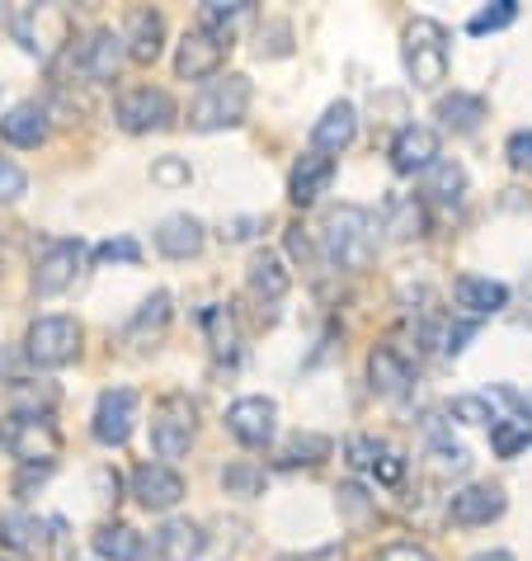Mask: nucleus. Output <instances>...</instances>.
Returning a JSON list of instances; mask_svg holds the SVG:
<instances>
[{
  "label": "nucleus",
  "mask_w": 532,
  "mask_h": 561,
  "mask_svg": "<svg viewBox=\"0 0 532 561\" xmlns=\"http://www.w3.org/2000/svg\"><path fill=\"white\" fill-rule=\"evenodd\" d=\"M321 251L339 270H368L372 251H378V222H372V213L358 204L331 208L321 222Z\"/></svg>",
  "instance_id": "nucleus-1"
},
{
  "label": "nucleus",
  "mask_w": 532,
  "mask_h": 561,
  "mask_svg": "<svg viewBox=\"0 0 532 561\" xmlns=\"http://www.w3.org/2000/svg\"><path fill=\"white\" fill-rule=\"evenodd\" d=\"M250 108V81L241 71L217 76L203 85V95L189 104V128L194 133H217V128H236Z\"/></svg>",
  "instance_id": "nucleus-2"
},
{
  "label": "nucleus",
  "mask_w": 532,
  "mask_h": 561,
  "mask_svg": "<svg viewBox=\"0 0 532 561\" xmlns=\"http://www.w3.org/2000/svg\"><path fill=\"white\" fill-rule=\"evenodd\" d=\"M0 444H5L24 467H53L57 454H61V434L43 411L38 415L34 411H14L5 420V430H0Z\"/></svg>",
  "instance_id": "nucleus-3"
},
{
  "label": "nucleus",
  "mask_w": 532,
  "mask_h": 561,
  "mask_svg": "<svg viewBox=\"0 0 532 561\" xmlns=\"http://www.w3.org/2000/svg\"><path fill=\"white\" fill-rule=\"evenodd\" d=\"M405 67L415 85H443L448 81V28L438 20H410L405 28Z\"/></svg>",
  "instance_id": "nucleus-4"
},
{
  "label": "nucleus",
  "mask_w": 532,
  "mask_h": 561,
  "mask_svg": "<svg viewBox=\"0 0 532 561\" xmlns=\"http://www.w3.org/2000/svg\"><path fill=\"white\" fill-rule=\"evenodd\" d=\"M24 354H28V364H38V368H67L71 358L81 354V325L71 317H38L28 325Z\"/></svg>",
  "instance_id": "nucleus-5"
},
{
  "label": "nucleus",
  "mask_w": 532,
  "mask_h": 561,
  "mask_svg": "<svg viewBox=\"0 0 532 561\" xmlns=\"http://www.w3.org/2000/svg\"><path fill=\"white\" fill-rule=\"evenodd\" d=\"M198 434V420H194V401L189 397H165L161 407H155V420H151V448L155 458H184L189 454Z\"/></svg>",
  "instance_id": "nucleus-6"
},
{
  "label": "nucleus",
  "mask_w": 532,
  "mask_h": 561,
  "mask_svg": "<svg viewBox=\"0 0 532 561\" xmlns=\"http://www.w3.org/2000/svg\"><path fill=\"white\" fill-rule=\"evenodd\" d=\"M81 264H85V245L81 241H48L43 255L34 264V293L38 298H57L67 293L76 278H81Z\"/></svg>",
  "instance_id": "nucleus-7"
},
{
  "label": "nucleus",
  "mask_w": 532,
  "mask_h": 561,
  "mask_svg": "<svg viewBox=\"0 0 532 561\" xmlns=\"http://www.w3.org/2000/svg\"><path fill=\"white\" fill-rule=\"evenodd\" d=\"M95 439L104 448H123L132 439L137 430V392L132 387H108V392H100V407H95Z\"/></svg>",
  "instance_id": "nucleus-8"
},
{
  "label": "nucleus",
  "mask_w": 532,
  "mask_h": 561,
  "mask_svg": "<svg viewBox=\"0 0 532 561\" xmlns=\"http://www.w3.org/2000/svg\"><path fill=\"white\" fill-rule=\"evenodd\" d=\"M175 123V100L155 85L142 90H128L118 100V128L123 133H155V128H170Z\"/></svg>",
  "instance_id": "nucleus-9"
},
{
  "label": "nucleus",
  "mask_w": 532,
  "mask_h": 561,
  "mask_svg": "<svg viewBox=\"0 0 532 561\" xmlns=\"http://www.w3.org/2000/svg\"><path fill=\"white\" fill-rule=\"evenodd\" d=\"M274 420H278V407L269 397H241L227 407V430L236 434L245 448H269L274 444Z\"/></svg>",
  "instance_id": "nucleus-10"
},
{
  "label": "nucleus",
  "mask_w": 532,
  "mask_h": 561,
  "mask_svg": "<svg viewBox=\"0 0 532 561\" xmlns=\"http://www.w3.org/2000/svg\"><path fill=\"white\" fill-rule=\"evenodd\" d=\"M118 67H123V34H114V28H95L76 53V76L90 85L114 81Z\"/></svg>",
  "instance_id": "nucleus-11"
},
{
  "label": "nucleus",
  "mask_w": 532,
  "mask_h": 561,
  "mask_svg": "<svg viewBox=\"0 0 532 561\" xmlns=\"http://www.w3.org/2000/svg\"><path fill=\"white\" fill-rule=\"evenodd\" d=\"M227 48H231L227 38L194 28V34H184L180 53H175V71L184 76V81H203V76H217V67L227 61Z\"/></svg>",
  "instance_id": "nucleus-12"
},
{
  "label": "nucleus",
  "mask_w": 532,
  "mask_h": 561,
  "mask_svg": "<svg viewBox=\"0 0 532 561\" xmlns=\"http://www.w3.org/2000/svg\"><path fill=\"white\" fill-rule=\"evenodd\" d=\"M10 28H14V38H20L28 53L48 57V53H53L48 28L67 34V10H57V5H20V10L10 14Z\"/></svg>",
  "instance_id": "nucleus-13"
},
{
  "label": "nucleus",
  "mask_w": 532,
  "mask_h": 561,
  "mask_svg": "<svg viewBox=\"0 0 532 561\" xmlns=\"http://www.w3.org/2000/svg\"><path fill=\"white\" fill-rule=\"evenodd\" d=\"M132 495L142 501L147 510H175L184 501V477L165 462H142L132 472Z\"/></svg>",
  "instance_id": "nucleus-14"
},
{
  "label": "nucleus",
  "mask_w": 532,
  "mask_h": 561,
  "mask_svg": "<svg viewBox=\"0 0 532 561\" xmlns=\"http://www.w3.org/2000/svg\"><path fill=\"white\" fill-rule=\"evenodd\" d=\"M505 491L499 486H462L448 495V519L462 524V528H476V524H490L505 514Z\"/></svg>",
  "instance_id": "nucleus-15"
},
{
  "label": "nucleus",
  "mask_w": 532,
  "mask_h": 561,
  "mask_svg": "<svg viewBox=\"0 0 532 561\" xmlns=\"http://www.w3.org/2000/svg\"><path fill=\"white\" fill-rule=\"evenodd\" d=\"M368 382H372V392L378 397H405L415 387V368H410V358H405L401 350L378 345L368 354Z\"/></svg>",
  "instance_id": "nucleus-16"
},
{
  "label": "nucleus",
  "mask_w": 532,
  "mask_h": 561,
  "mask_svg": "<svg viewBox=\"0 0 532 561\" xmlns=\"http://www.w3.org/2000/svg\"><path fill=\"white\" fill-rule=\"evenodd\" d=\"M203 245H208V231H203V222L189 213H175L155 227V251L170 260H194V255H203Z\"/></svg>",
  "instance_id": "nucleus-17"
},
{
  "label": "nucleus",
  "mask_w": 532,
  "mask_h": 561,
  "mask_svg": "<svg viewBox=\"0 0 532 561\" xmlns=\"http://www.w3.org/2000/svg\"><path fill=\"white\" fill-rule=\"evenodd\" d=\"M358 137V114L349 100H335L325 114L316 118V128H311V147H316L321 156H339L344 147H349Z\"/></svg>",
  "instance_id": "nucleus-18"
},
{
  "label": "nucleus",
  "mask_w": 532,
  "mask_h": 561,
  "mask_svg": "<svg viewBox=\"0 0 532 561\" xmlns=\"http://www.w3.org/2000/svg\"><path fill=\"white\" fill-rule=\"evenodd\" d=\"M161 48H165L161 10H132L128 14V34H123V53H128L132 61H142V67H151V61L161 57Z\"/></svg>",
  "instance_id": "nucleus-19"
},
{
  "label": "nucleus",
  "mask_w": 532,
  "mask_h": 561,
  "mask_svg": "<svg viewBox=\"0 0 532 561\" xmlns=\"http://www.w3.org/2000/svg\"><path fill=\"white\" fill-rule=\"evenodd\" d=\"M331 180H335V161H331V156H321V151H311V156H302V161L292 165L288 198L297 208H311L325 190H331Z\"/></svg>",
  "instance_id": "nucleus-20"
},
{
  "label": "nucleus",
  "mask_w": 532,
  "mask_h": 561,
  "mask_svg": "<svg viewBox=\"0 0 532 561\" xmlns=\"http://www.w3.org/2000/svg\"><path fill=\"white\" fill-rule=\"evenodd\" d=\"M433 161H438V133L433 128H419V123H410V128L396 133V142H391V165H396L401 175L429 170Z\"/></svg>",
  "instance_id": "nucleus-21"
},
{
  "label": "nucleus",
  "mask_w": 532,
  "mask_h": 561,
  "mask_svg": "<svg viewBox=\"0 0 532 561\" xmlns=\"http://www.w3.org/2000/svg\"><path fill=\"white\" fill-rule=\"evenodd\" d=\"M0 548L20 552V557H34L48 548V524L28 510H5L0 514Z\"/></svg>",
  "instance_id": "nucleus-22"
},
{
  "label": "nucleus",
  "mask_w": 532,
  "mask_h": 561,
  "mask_svg": "<svg viewBox=\"0 0 532 561\" xmlns=\"http://www.w3.org/2000/svg\"><path fill=\"white\" fill-rule=\"evenodd\" d=\"M48 133H53V123H48V108L43 104H14L5 118H0V137H5L10 147H43L48 142Z\"/></svg>",
  "instance_id": "nucleus-23"
},
{
  "label": "nucleus",
  "mask_w": 532,
  "mask_h": 561,
  "mask_svg": "<svg viewBox=\"0 0 532 561\" xmlns=\"http://www.w3.org/2000/svg\"><path fill=\"white\" fill-rule=\"evenodd\" d=\"M452 298H458L462 311H472V321H481L509 302V288L495 284V278H481V274H462L458 284H452Z\"/></svg>",
  "instance_id": "nucleus-24"
},
{
  "label": "nucleus",
  "mask_w": 532,
  "mask_h": 561,
  "mask_svg": "<svg viewBox=\"0 0 532 561\" xmlns=\"http://www.w3.org/2000/svg\"><path fill=\"white\" fill-rule=\"evenodd\" d=\"M155 552H161V561H198L208 552V534L189 519H170L155 534Z\"/></svg>",
  "instance_id": "nucleus-25"
},
{
  "label": "nucleus",
  "mask_w": 532,
  "mask_h": 561,
  "mask_svg": "<svg viewBox=\"0 0 532 561\" xmlns=\"http://www.w3.org/2000/svg\"><path fill=\"white\" fill-rule=\"evenodd\" d=\"M382 231H386L391 241H425V237H429V213H425V204H419L415 194L391 198Z\"/></svg>",
  "instance_id": "nucleus-26"
},
{
  "label": "nucleus",
  "mask_w": 532,
  "mask_h": 561,
  "mask_svg": "<svg viewBox=\"0 0 532 561\" xmlns=\"http://www.w3.org/2000/svg\"><path fill=\"white\" fill-rule=\"evenodd\" d=\"M490 114L481 95H466V90H452V95L438 100V123H443L448 133H476L481 118Z\"/></svg>",
  "instance_id": "nucleus-27"
},
{
  "label": "nucleus",
  "mask_w": 532,
  "mask_h": 561,
  "mask_svg": "<svg viewBox=\"0 0 532 561\" xmlns=\"http://www.w3.org/2000/svg\"><path fill=\"white\" fill-rule=\"evenodd\" d=\"M288 288H292V274L284 270V260H278L274 251H259L255 260H250V293H255V298L278 302Z\"/></svg>",
  "instance_id": "nucleus-28"
},
{
  "label": "nucleus",
  "mask_w": 532,
  "mask_h": 561,
  "mask_svg": "<svg viewBox=\"0 0 532 561\" xmlns=\"http://www.w3.org/2000/svg\"><path fill=\"white\" fill-rule=\"evenodd\" d=\"M95 552L108 561H147V538L132 524H104L95 534Z\"/></svg>",
  "instance_id": "nucleus-29"
},
{
  "label": "nucleus",
  "mask_w": 532,
  "mask_h": 561,
  "mask_svg": "<svg viewBox=\"0 0 532 561\" xmlns=\"http://www.w3.org/2000/svg\"><path fill=\"white\" fill-rule=\"evenodd\" d=\"M425 194L433 198V204H443V208H458L466 198V170L458 161H433L429 180H425Z\"/></svg>",
  "instance_id": "nucleus-30"
},
{
  "label": "nucleus",
  "mask_w": 532,
  "mask_h": 561,
  "mask_svg": "<svg viewBox=\"0 0 532 561\" xmlns=\"http://www.w3.org/2000/svg\"><path fill=\"white\" fill-rule=\"evenodd\" d=\"M203 331H208V345L217 358H236L241 354V325L227 307H208L203 311Z\"/></svg>",
  "instance_id": "nucleus-31"
},
{
  "label": "nucleus",
  "mask_w": 532,
  "mask_h": 561,
  "mask_svg": "<svg viewBox=\"0 0 532 561\" xmlns=\"http://www.w3.org/2000/svg\"><path fill=\"white\" fill-rule=\"evenodd\" d=\"M528 444H532V415H509L490 425V448L499 458H519Z\"/></svg>",
  "instance_id": "nucleus-32"
},
{
  "label": "nucleus",
  "mask_w": 532,
  "mask_h": 561,
  "mask_svg": "<svg viewBox=\"0 0 532 561\" xmlns=\"http://www.w3.org/2000/svg\"><path fill=\"white\" fill-rule=\"evenodd\" d=\"M165 325H170V293H151V298L137 307V317L128 321V340L142 345L147 335H161Z\"/></svg>",
  "instance_id": "nucleus-33"
},
{
  "label": "nucleus",
  "mask_w": 532,
  "mask_h": 561,
  "mask_svg": "<svg viewBox=\"0 0 532 561\" xmlns=\"http://www.w3.org/2000/svg\"><path fill=\"white\" fill-rule=\"evenodd\" d=\"M245 14H250V0H208V5L198 10V28L231 43V24L245 20Z\"/></svg>",
  "instance_id": "nucleus-34"
},
{
  "label": "nucleus",
  "mask_w": 532,
  "mask_h": 561,
  "mask_svg": "<svg viewBox=\"0 0 532 561\" xmlns=\"http://www.w3.org/2000/svg\"><path fill=\"white\" fill-rule=\"evenodd\" d=\"M321 458H331V439L325 434H292L278 454V467H316Z\"/></svg>",
  "instance_id": "nucleus-35"
},
{
  "label": "nucleus",
  "mask_w": 532,
  "mask_h": 561,
  "mask_svg": "<svg viewBox=\"0 0 532 561\" xmlns=\"http://www.w3.org/2000/svg\"><path fill=\"white\" fill-rule=\"evenodd\" d=\"M519 20V0H495V5H485L481 14H472V24H466V34H495V28H509Z\"/></svg>",
  "instance_id": "nucleus-36"
},
{
  "label": "nucleus",
  "mask_w": 532,
  "mask_h": 561,
  "mask_svg": "<svg viewBox=\"0 0 532 561\" xmlns=\"http://www.w3.org/2000/svg\"><path fill=\"white\" fill-rule=\"evenodd\" d=\"M382 454H386V444L368 439V434H349V439H344V458H349L354 472H372V467L382 462Z\"/></svg>",
  "instance_id": "nucleus-37"
},
{
  "label": "nucleus",
  "mask_w": 532,
  "mask_h": 561,
  "mask_svg": "<svg viewBox=\"0 0 532 561\" xmlns=\"http://www.w3.org/2000/svg\"><path fill=\"white\" fill-rule=\"evenodd\" d=\"M452 420H462V425H495V401L490 397H452V407H448Z\"/></svg>",
  "instance_id": "nucleus-38"
},
{
  "label": "nucleus",
  "mask_w": 532,
  "mask_h": 561,
  "mask_svg": "<svg viewBox=\"0 0 532 561\" xmlns=\"http://www.w3.org/2000/svg\"><path fill=\"white\" fill-rule=\"evenodd\" d=\"M335 495H339V514H344L349 524L372 519V495H368L363 486H358V481H344V486H339Z\"/></svg>",
  "instance_id": "nucleus-39"
},
{
  "label": "nucleus",
  "mask_w": 532,
  "mask_h": 561,
  "mask_svg": "<svg viewBox=\"0 0 532 561\" xmlns=\"http://www.w3.org/2000/svg\"><path fill=\"white\" fill-rule=\"evenodd\" d=\"M222 486H227V495H264V472L259 467H227L222 472Z\"/></svg>",
  "instance_id": "nucleus-40"
},
{
  "label": "nucleus",
  "mask_w": 532,
  "mask_h": 561,
  "mask_svg": "<svg viewBox=\"0 0 532 561\" xmlns=\"http://www.w3.org/2000/svg\"><path fill=\"white\" fill-rule=\"evenodd\" d=\"M151 180L161 184V190H184V184H189V161H184V156H161V161L151 165Z\"/></svg>",
  "instance_id": "nucleus-41"
},
{
  "label": "nucleus",
  "mask_w": 532,
  "mask_h": 561,
  "mask_svg": "<svg viewBox=\"0 0 532 561\" xmlns=\"http://www.w3.org/2000/svg\"><path fill=\"white\" fill-rule=\"evenodd\" d=\"M433 462H438V472H466V448L462 444H452V439H443V434H438L433 439Z\"/></svg>",
  "instance_id": "nucleus-42"
},
{
  "label": "nucleus",
  "mask_w": 532,
  "mask_h": 561,
  "mask_svg": "<svg viewBox=\"0 0 532 561\" xmlns=\"http://www.w3.org/2000/svg\"><path fill=\"white\" fill-rule=\"evenodd\" d=\"M95 260L100 264H137V260H142V245L128 241V237H118V241H104L95 251Z\"/></svg>",
  "instance_id": "nucleus-43"
},
{
  "label": "nucleus",
  "mask_w": 532,
  "mask_h": 561,
  "mask_svg": "<svg viewBox=\"0 0 532 561\" xmlns=\"http://www.w3.org/2000/svg\"><path fill=\"white\" fill-rule=\"evenodd\" d=\"M28 190V175L20 165H10V161H0V204H14Z\"/></svg>",
  "instance_id": "nucleus-44"
},
{
  "label": "nucleus",
  "mask_w": 532,
  "mask_h": 561,
  "mask_svg": "<svg viewBox=\"0 0 532 561\" xmlns=\"http://www.w3.org/2000/svg\"><path fill=\"white\" fill-rule=\"evenodd\" d=\"M288 38H292V28H288V24L259 28V57H284V53H288Z\"/></svg>",
  "instance_id": "nucleus-45"
},
{
  "label": "nucleus",
  "mask_w": 532,
  "mask_h": 561,
  "mask_svg": "<svg viewBox=\"0 0 532 561\" xmlns=\"http://www.w3.org/2000/svg\"><path fill=\"white\" fill-rule=\"evenodd\" d=\"M476 331H481V321H462V325H448V331H443V354H452V358H458V354L466 350V340H476Z\"/></svg>",
  "instance_id": "nucleus-46"
},
{
  "label": "nucleus",
  "mask_w": 532,
  "mask_h": 561,
  "mask_svg": "<svg viewBox=\"0 0 532 561\" xmlns=\"http://www.w3.org/2000/svg\"><path fill=\"white\" fill-rule=\"evenodd\" d=\"M505 156H509L513 170H528V175H532V133H513L509 147H505Z\"/></svg>",
  "instance_id": "nucleus-47"
},
{
  "label": "nucleus",
  "mask_w": 532,
  "mask_h": 561,
  "mask_svg": "<svg viewBox=\"0 0 532 561\" xmlns=\"http://www.w3.org/2000/svg\"><path fill=\"white\" fill-rule=\"evenodd\" d=\"M378 561H433V552L415 548V542H391V548L378 552Z\"/></svg>",
  "instance_id": "nucleus-48"
},
{
  "label": "nucleus",
  "mask_w": 532,
  "mask_h": 561,
  "mask_svg": "<svg viewBox=\"0 0 532 561\" xmlns=\"http://www.w3.org/2000/svg\"><path fill=\"white\" fill-rule=\"evenodd\" d=\"M372 472H378V477L386 481V486H396V481L405 477V458H401V454H391V448H386V454H382V462L372 467Z\"/></svg>",
  "instance_id": "nucleus-49"
},
{
  "label": "nucleus",
  "mask_w": 532,
  "mask_h": 561,
  "mask_svg": "<svg viewBox=\"0 0 532 561\" xmlns=\"http://www.w3.org/2000/svg\"><path fill=\"white\" fill-rule=\"evenodd\" d=\"M48 472H53V467H24V472L14 477V495H28L34 486H43V481H48Z\"/></svg>",
  "instance_id": "nucleus-50"
},
{
  "label": "nucleus",
  "mask_w": 532,
  "mask_h": 561,
  "mask_svg": "<svg viewBox=\"0 0 532 561\" xmlns=\"http://www.w3.org/2000/svg\"><path fill=\"white\" fill-rule=\"evenodd\" d=\"M278 561H344L339 548H316V552H302V557H278Z\"/></svg>",
  "instance_id": "nucleus-51"
},
{
  "label": "nucleus",
  "mask_w": 532,
  "mask_h": 561,
  "mask_svg": "<svg viewBox=\"0 0 532 561\" xmlns=\"http://www.w3.org/2000/svg\"><path fill=\"white\" fill-rule=\"evenodd\" d=\"M472 561H513L509 552H481V557H472Z\"/></svg>",
  "instance_id": "nucleus-52"
},
{
  "label": "nucleus",
  "mask_w": 532,
  "mask_h": 561,
  "mask_svg": "<svg viewBox=\"0 0 532 561\" xmlns=\"http://www.w3.org/2000/svg\"><path fill=\"white\" fill-rule=\"evenodd\" d=\"M528 298H532V274H528Z\"/></svg>",
  "instance_id": "nucleus-53"
}]
</instances>
